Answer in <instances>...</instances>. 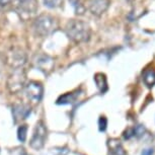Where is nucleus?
I'll return each mask as SVG.
<instances>
[{
	"label": "nucleus",
	"instance_id": "nucleus-1",
	"mask_svg": "<svg viewBox=\"0 0 155 155\" xmlns=\"http://www.w3.org/2000/svg\"><path fill=\"white\" fill-rule=\"evenodd\" d=\"M65 33L70 40L77 44L88 42L91 36L89 25L79 19L69 20L65 27Z\"/></svg>",
	"mask_w": 155,
	"mask_h": 155
},
{
	"label": "nucleus",
	"instance_id": "nucleus-2",
	"mask_svg": "<svg viewBox=\"0 0 155 155\" xmlns=\"http://www.w3.org/2000/svg\"><path fill=\"white\" fill-rule=\"evenodd\" d=\"M57 21L49 14H42L34 22V31L41 38L49 36L56 30Z\"/></svg>",
	"mask_w": 155,
	"mask_h": 155
},
{
	"label": "nucleus",
	"instance_id": "nucleus-3",
	"mask_svg": "<svg viewBox=\"0 0 155 155\" xmlns=\"http://www.w3.org/2000/svg\"><path fill=\"white\" fill-rule=\"evenodd\" d=\"M25 81V73L21 67L20 68H14L13 72L11 73L7 80L8 89L12 93L18 92L22 89Z\"/></svg>",
	"mask_w": 155,
	"mask_h": 155
},
{
	"label": "nucleus",
	"instance_id": "nucleus-4",
	"mask_svg": "<svg viewBox=\"0 0 155 155\" xmlns=\"http://www.w3.org/2000/svg\"><path fill=\"white\" fill-rule=\"evenodd\" d=\"M47 136V129L43 122H39L36 126L33 138L31 140V147L39 150L45 144V139Z\"/></svg>",
	"mask_w": 155,
	"mask_h": 155
},
{
	"label": "nucleus",
	"instance_id": "nucleus-5",
	"mask_svg": "<svg viewBox=\"0 0 155 155\" xmlns=\"http://www.w3.org/2000/svg\"><path fill=\"white\" fill-rule=\"evenodd\" d=\"M110 3V0H86L84 6L93 15L101 16L102 13H104L107 10Z\"/></svg>",
	"mask_w": 155,
	"mask_h": 155
},
{
	"label": "nucleus",
	"instance_id": "nucleus-6",
	"mask_svg": "<svg viewBox=\"0 0 155 155\" xmlns=\"http://www.w3.org/2000/svg\"><path fill=\"white\" fill-rule=\"evenodd\" d=\"M43 85L37 81H31L30 83L25 86V93H27L28 98L34 104H38L41 101L43 97Z\"/></svg>",
	"mask_w": 155,
	"mask_h": 155
},
{
	"label": "nucleus",
	"instance_id": "nucleus-7",
	"mask_svg": "<svg viewBox=\"0 0 155 155\" xmlns=\"http://www.w3.org/2000/svg\"><path fill=\"white\" fill-rule=\"evenodd\" d=\"M37 0H16V10L22 15H33L38 11Z\"/></svg>",
	"mask_w": 155,
	"mask_h": 155
},
{
	"label": "nucleus",
	"instance_id": "nucleus-8",
	"mask_svg": "<svg viewBox=\"0 0 155 155\" xmlns=\"http://www.w3.org/2000/svg\"><path fill=\"white\" fill-rule=\"evenodd\" d=\"M8 65H10L13 68H20L21 66L25 65L27 57L25 54L23 53L21 50L19 49H12L11 51L8 52L6 57Z\"/></svg>",
	"mask_w": 155,
	"mask_h": 155
},
{
	"label": "nucleus",
	"instance_id": "nucleus-9",
	"mask_svg": "<svg viewBox=\"0 0 155 155\" xmlns=\"http://www.w3.org/2000/svg\"><path fill=\"white\" fill-rule=\"evenodd\" d=\"M37 67L44 73H49L54 67V60L47 55H41L36 60Z\"/></svg>",
	"mask_w": 155,
	"mask_h": 155
},
{
	"label": "nucleus",
	"instance_id": "nucleus-10",
	"mask_svg": "<svg viewBox=\"0 0 155 155\" xmlns=\"http://www.w3.org/2000/svg\"><path fill=\"white\" fill-rule=\"evenodd\" d=\"M13 117L15 119V122L18 120H25L28 118V116L31 114V109L25 104H15L12 107Z\"/></svg>",
	"mask_w": 155,
	"mask_h": 155
},
{
	"label": "nucleus",
	"instance_id": "nucleus-11",
	"mask_svg": "<svg viewBox=\"0 0 155 155\" xmlns=\"http://www.w3.org/2000/svg\"><path fill=\"white\" fill-rule=\"evenodd\" d=\"M107 145H109L110 151L112 152L114 155H127L126 153L124 147L122 146L121 142L117 139H110L107 142Z\"/></svg>",
	"mask_w": 155,
	"mask_h": 155
},
{
	"label": "nucleus",
	"instance_id": "nucleus-12",
	"mask_svg": "<svg viewBox=\"0 0 155 155\" xmlns=\"http://www.w3.org/2000/svg\"><path fill=\"white\" fill-rule=\"evenodd\" d=\"M94 82L96 84V86H97L98 90L101 93H104L107 90V88H109L107 77L104 73H96L94 75Z\"/></svg>",
	"mask_w": 155,
	"mask_h": 155
},
{
	"label": "nucleus",
	"instance_id": "nucleus-13",
	"mask_svg": "<svg viewBox=\"0 0 155 155\" xmlns=\"http://www.w3.org/2000/svg\"><path fill=\"white\" fill-rule=\"evenodd\" d=\"M78 97V91L75 92H67L65 94L61 95L59 98L57 99L58 104H73Z\"/></svg>",
	"mask_w": 155,
	"mask_h": 155
},
{
	"label": "nucleus",
	"instance_id": "nucleus-14",
	"mask_svg": "<svg viewBox=\"0 0 155 155\" xmlns=\"http://www.w3.org/2000/svg\"><path fill=\"white\" fill-rule=\"evenodd\" d=\"M143 81L148 87H152L155 84V70L146 69L143 72Z\"/></svg>",
	"mask_w": 155,
	"mask_h": 155
},
{
	"label": "nucleus",
	"instance_id": "nucleus-15",
	"mask_svg": "<svg viewBox=\"0 0 155 155\" xmlns=\"http://www.w3.org/2000/svg\"><path fill=\"white\" fill-rule=\"evenodd\" d=\"M27 133H28V126L21 125L17 130V138L20 142H25L27 139Z\"/></svg>",
	"mask_w": 155,
	"mask_h": 155
},
{
	"label": "nucleus",
	"instance_id": "nucleus-16",
	"mask_svg": "<svg viewBox=\"0 0 155 155\" xmlns=\"http://www.w3.org/2000/svg\"><path fill=\"white\" fill-rule=\"evenodd\" d=\"M44 4L49 8H57L62 4L63 0H43Z\"/></svg>",
	"mask_w": 155,
	"mask_h": 155
},
{
	"label": "nucleus",
	"instance_id": "nucleus-17",
	"mask_svg": "<svg viewBox=\"0 0 155 155\" xmlns=\"http://www.w3.org/2000/svg\"><path fill=\"white\" fill-rule=\"evenodd\" d=\"M107 126V118H106V117H101L99 120H98L99 131H101V132H104V131H106Z\"/></svg>",
	"mask_w": 155,
	"mask_h": 155
},
{
	"label": "nucleus",
	"instance_id": "nucleus-18",
	"mask_svg": "<svg viewBox=\"0 0 155 155\" xmlns=\"http://www.w3.org/2000/svg\"><path fill=\"white\" fill-rule=\"evenodd\" d=\"M134 130H135V136H136V137L142 136L143 134L145 133V127H144V126H142V125L136 126V127L134 128Z\"/></svg>",
	"mask_w": 155,
	"mask_h": 155
},
{
	"label": "nucleus",
	"instance_id": "nucleus-19",
	"mask_svg": "<svg viewBox=\"0 0 155 155\" xmlns=\"http://www.w3.org/2000/svg\"><path fill=\"white\" fill-rule=\"evenodd\" d=\"M134 136H135V130H134V128H130L124 132V138L125 139H130Z\"/></svg>",
	"mask_w": 155,
	"mask_h": 155
},
{
	"label": "nucleus",
	"instance_id": "nucleus-20",
	"mask_svg": "<svg viewBox=\"0 0 155 155\" xmlns=\"http://www.w3.org/2000/svg\"><path fill=\"white\" fill-rule=\"evenodd\" d=\"M9 2H10V0H0V10H1L3 7L6 6Z\"/></svg>",
	"mask_w": 155,
	"mask_h": 155
},
{
	"label": "nucleus",
	"instance_id": "nucleus-21",
	"mask_svg": "<svg viewBox=\"0 0 155 155\" xmlns=\"http://www.w3.org/2000/svg\"><path fill=\"white\" fill-rule=\"evenodd\" d=\"M153 154V149H145L142 152V155H152Z\"/></svg>",
	"mask_w": 155,
	"mask_h": 155
},
{
	"label": "nucleus",
	"instance_id": "nucleus-22",
	"mask_svg": "<svg viewBox=\"0 0 155 155\" xmlns=\"http://www.w3.org/2000/svg\"><path fill=\"white\" fill-rule=\"evenodd\" d=\"M128 1H130V2H131V1H133V0H128Z\"/></svg>",
	"mask_w": 155,
	"mask_h": 155
}]
</instances>
